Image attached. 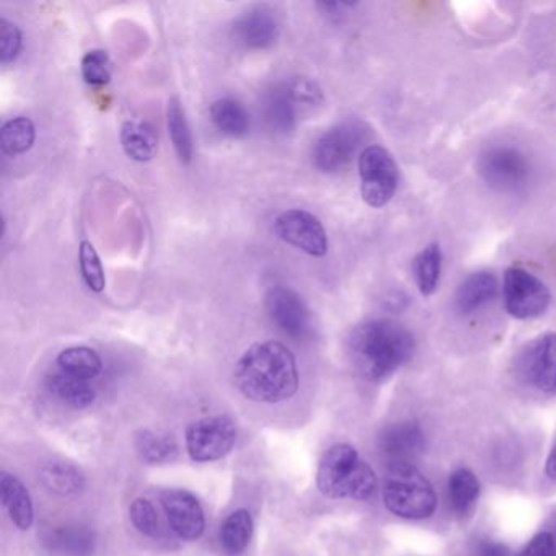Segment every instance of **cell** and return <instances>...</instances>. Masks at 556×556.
<instances>
[{"label": "cell", "instance_id": "83f0119b", "mask_svg": "<svg viewBox=\"0 0 556 556\" xmlns=\"http://www.w3.org/2000/svg\"><path fill=\"white\" fill-rule=\"evenodd\" d=\"M480 496V481L468 468H457L448 478V497L457 513L465 514Z\"/></svg>", "mask_w": 556, "mask_h": 556}, {"label": "cell", "instance_id": "4fadbf2b", "mask_svg": "<svg viewBox=\"0 0 556 556\" xmlns=\"http://www.w3.org/2000/svg\"><path fill=\"white\" fill-rule=\"evenodd\" d=\"M172 529L180 539L193 542L200 539L206 527L203 506L198 497L187 490H167L161 496Z\"/></svg>", "mask_w": 556, "mask_h": 556}, {"label": "cell", "instance_id": "e575fe53", "mask_svg": "<svg viewBox=\"0 0 556 556\" xmlns=\"http://www.w3.org/2000/svg\"><path fill=\"white\" fill-rule=\"evenodd\" d=\"M22 43H24V38H22L21 28L5 18H0V61L2 64L14 63L17 60L22 51Z\"/></svg>", "mask_w": 556, "mask_h": 556}, {"label": "cell", "instance_id": "4316f807", "mask_svg": "<svg viewBox=\"0 0 556 556\" xmlns=\"http://www.w3.org/2000/svg\"><path fill=\"white\" fill-rule=\"evenodd\" d=\"M442 253L439 245L426 247L415 260V278L419 292L425 298L438 291L439 279H441Z\"/></svg>", "mask_w": 556, "mask_h": 556}, {"label": "cell", "instance_id": "5bb4252c", "mask_svg": "<svg viewBox=\"0 0 556 556\" xmlns=\"http://www.w3.org/2000/svg\"><path fill=\"white\" fill-rule=\"evenodd\" d=\"M379 448L389 468L406 467L413 465L425 448V434L416 422H395L383 429Z\"/></svg>", "mask_w": 556, "mask_h": 556}, {"label": "cell", "instance_id": "ba28073f", "mask_svg": "<svg viewBox=\"0 0 556 556\" xmlns=\"http://www.w3.org/2000/svg\"><path fill=\"white\" fill-rule=\"evenodd\" d=\"M363 123L348 122L325 132L314 148V164L324 174L344 170L366 141Z\"/></svg>", "mask_w": 556, "mask_h": 556}, {"label": "cell", "instance_id": "7c38bea8", "mask_svg": "<svg viewBox=\"0 0 556 556\" xmlns=\"http://www.w3.org/2000/svg\"><path fill=\"white\" fill-rule=\"evenodd\" d=\"M520 374L543 393H556V333H545L527 344L520 356Z\"/></svg>", "mask_w": 556, "mask_h": 556}, {"label": "cell", "instance_id": "d6986e66", "mask_svg": "<svg viewBox=\"0 0 556 556\" xmlns=\"http://www.w3.org/2000/svg\"><path fill=\"white\" fill-rule=\"evenodd\" d=\"M263 113H265L266 123L273 131L289 132L295 128L299 106L292 100L288 84H278L273 87L271 92L265 97Z\"/></svg>", "mask_w": 556, "mask_h": 556}, {"label": "cell", "instance_id": "ffe728a7", "mask_svg": "<svg viewBox=\"0 0 556 556\" xmlns=\"http://www.w3.org/2000/svg\"><path fill=\"white\" fill-rule=\"evenodd\" d=\"M122 146L129 159L136 162H149L155 157L159 149L157 132L154 126L141 119H131L122 126Z\"/></svg>", "mask_w": 556, "mask_h": 556}, {"label": "cell", "instance_id": "9a60e30c", "mask_svg": "<svg viewBox=\"0 0 556 556\" xmlns=\"http://www.w3.org/2000/svg\"><path fill=\"white\" fill-rule=\"evenodd\" d=\"M232 37L245 50H268L278 41V18L269 9H252L233 22Z\"/></svg>", "mask_w": 556, "mask_h": 556}, {"label": "cell", "instance_id": "30bf717a", "mask_svg": "<svg viewBox=\"0 0 556 556\" xmlns=\"http://www.w3.org/2000/svg\"><path fill=\"white\" fill-rule=\"evenodd\" d=\"M265 304L273 324L286 337L292 340H304L311 333V311L294 289L273 286L266 294Z\"/></svg>", "mask_w": 556, "mask_h": 556}, {"label": "cell", "instance_id": "7a4b0ae2", "mask_svg": "<svg viewBox=\"0 0 556 556\" xmlns=\"http://www.w3.org/2000/svg\"><path fill=\"white\" fill-rule=\"evenodd\" d=\"M413 353L415 340L412 333L393 320H369L351 333V361L367 380L387 379L408 363Z\"/></svg>", "mask_w": 556, "mask_h": 556}, {"label": "cell", "instance_id": "6da1fadb", "mask_svg": "<svg viewBox=\"0 0 556 556\" xmlns=\"http://www.w3.org/2000/svg\"><path fill=\"white\" fill-rule=\"evenodd\" d=\"M236 383L245 399L256 403L286 402L299 389L294 354L279 341L253 344L236 366Z\"/></svg>", "mask_w": 556, "mask_h": 556}, {"label": "cell", "instance_id": "277c9868", "mask_svg": "<svg viewBox=\"0 0 556 556\" xmlns=\"http://www.w3.org/2000/svg\"><path fill=\"white\" fill-rule=\"evenodd\" d=\"M383 504L402 519H428L438 506V497L428 478L413 465L390 468L383 486Z\"/></svg>", "mask_w": 556, "mask_h": 556}, {"label": "cell", "instance_id": "4dcf8cb0", "mask_svg": "<svg viewBox=\"0 0 556 556\" xmlns=\"http://www.w3.org/2000/svg\"><path fill=\"white\" fill-rule=\"evenodd\" d=\"M79 265L84 281L93 292H102L105 289L106 279L103 271L102 262L99 253L92 243L84 240L79 249Z\"/></svg>", "mask_w": 556, "mask_h": 556}, {"label": "cell", "instance_id": "7402d4cb", "mask_svg": "<svg viewBox=\"0 0 556 556\" xmlns=\"http://www.w3.org/2000/svg\"><path fill=\"white\" fill-rule=\"evenodd\" d=\"M168 135H170L172 144L181 164L188 165L193 161L194 146L193 135H191L190 125H188L187 113L180 99L174 97L167 106Z\"/></svg>", "mask_w": 556, "mask_h": 556}, {"label": "cell", "instance_id": "9c48e42d", "mask_svg": "<svg viewBox=\"0 0 556 556\" xmlns=\"http://www.w3.org/2000/svg\"><path fill=\"white\" fill-rule=\"evenodd\" d=\"M279 239L302 250L307 255L321 258L328 252V236L317 216L304 210H289L279 214L275 223Z\"/></svg>", "mask_w": 556, "mask_h": 556}, {"label": "cell", "instance_id": "d6a6232c", "mask_svg": "<svg viewBox=\"0 0 556 556\" xmlns=\"http://www.w3.org/2000/svg\"><path fill=\"white\" fill-rule=\"evenodd\" d=\"M129 516H131L132 523L136 529L146 536L159 535V517L154 504L146 497H138L132 501L129 507Z\"/></svg>", "mask_w": 556, "mask_h": 556}, {"label": "cell", "instance_id": "ac0fdd59", "mask_svg": "<svg viewBox=\"0 0 556 556\" xmlns=\"http://www.w3.org/2000/svg\"><path fill=\"white\" fill-rule=\"evenodd\" d=\"M497 289H500V285H497L496 276L493 273H473L458 286L457 294H455V307L460 314H471L493 301L496 298Z\"/></svg>", "mask_w": 556, "mask_h": 556}, {"label": "cell", "instance_id": "2e32d148", "mask_svg": "<svg viewBox=\"0 0 556 556\" xmlns=\"http://www.w3.org/2000/svg\"><path fill=\"white\" fill-rule=\"evenodd\" d=\"M0 496L9 517L17 529H31L35 522V507L30 491L9 471L0 473Z\"/></svg>", "mask_w": 556, "mask_h": 556}, {"label": "cell", "instance_id": "5b68a950", "mask_svg": "<svg viewBox=\"0 0 556 556\" xmlns=\"http://www.w3.org/2000/svg\"><path fill=\"white\" fill-rule=\"evenodd\" d=\"M237 442V426L226 415L206 416L191 422L185 444L191 460L210 464L226 457Z\"/></svg>", "mask_w": 556, "mask_h": 556}, {"label": "cell", "instance_id": "8fae6325", "mask_svg": "<svg viewBox=\"0 0 556 556\" xmlns=\"http://www.w3.org/2000/svg\"><path fill=\"white\" fill-rule=\"evenodd\" d=\"M480 174L490 187L514 191L529 178V164L517 149L493 148L480 159Z\"/></svg>", "mask_w": 556, "mask_h": 556}, {"label": "cell", "instance_id": "52a82bcc", "mask_svg": "<svg viewBox=\"0 0 556 556\" xmlns=\"http://www.w3.org/2000/svg\"><path fill=\"white\" fill-rule=\"evenodd\" d=\"M503 295L506 311L519 320L540 317L552 301L545 282L519 266H513L504 275Z\"/></svg>", "mask_w": 556, "mask_h": 556}, {"label": "cell", "instance_id": "d4e9b609", "mask_svg": "<svg viewBox=\"0 0 556 556\" xmlns=\"http://www.w3.org/2000/svg\"><path fill=\"white\" fill-rule=\"evenodd\" d=\"M40 480L48 490L61 494V496L79 493L86 484L83 471L74 465L64 464V462L45 465L40 471Z\"/></svg>", "mask_w": 556, "mask_h": 556}, {"label": "cell", "instance_id": "44dd1931", "mask_svg": "<svg viewBox=\"0 0 556 556\" xmlns=\"http://www.w3.org/2000/svg\"><path fill=\"white\" fill-rule=\"evenodd\" d=\"M211 122L220 135L230 139L245 138L250 131V116L237 100L219 99L211 105Z\"/></svg>", "mask_w": 556, "mask_h": 556}, {"label": "cell", "instance_id": "8992f818", "mask_svg": "<svg viewBox=\"0 0 556 556\" xmlns=\"http://www.w3.org/2000/svg\"><path fill=\"white\" fill-rule=\"evenodd\" d=\"M361 194L370 207H383L395 197L399 168L380 146H367L359 154Z\"/></svg>", "mask_w": 556, "mask_h": 556}, {"label": "cell", "instance_id": "f1b7e54d", "mask_svg": "<svg viewBox=\"0 0 556 556\" xmlns=\"http://www.w3.org/2000/svg\"><path fill=\"white\" fill-rule=\"evenodd\" d=\"M136 451L148 464H165L177 455V442L172 435L154 431H141L136 435Z\"/></svg>", "mask_w": 556, "mask_h": 556}, {"label": "cell", "instance_id": "8d00e7d4", "mask_svg": "<svg viewBox=\"0 0 556 556\" xmlns=\"http://www.w3.org/2000/svg\"><path fill=\"white\" fill-rule=\"evenodd\" d=\"M477 556H510V553L503 543L494 542V540H481L477 545Z\"/></svg>", "mask_w": 556, "mask_h": 556}, {"label": "cell", "instance_id": "f546056e", "mask_svg": "<svg viewBox=\"0 0 556 556\" xmlns=\"http://www.w3.org/2000/svg\"><path fill=\"white\" fill-rule=\"evenodd\" d=\"M92 533L83 527H63L50 539L51 548L66 556H83L93 552Z\"/></svg>", "mask_w": 556, "mask_h": 556}, {"label": "cell", "instance_id": "1f68e13d", "mask_svg": "<svg viewBox=\"0 0 556 556\" xmlns=\"http://www.w3.org/2000/svg\"><path fill=\"white\" fill-rule=\"evenodd\" d=\"M84 80L89 86L102 87L112 80L113 67L109 53L103 50L89 51L80 64Z\"/></svg>", "mask_w": 556, "mask_h": 556}, {"label": "cell", "instance_id": "d590c367", "mask_svg": "<svg viewBox=\"0 0 556 556\" xmlns=\"http://www.w3.org/2000/svg\"><path fill=\"white\" fill-rule=\"evenodd\" d=\"M522 556H556L555 540L552 533L542 532L530 540Z\"/></svg>", "mask_w": 556, "mask_h": 556}, {"label": "cell", "instance_id": "3957f363", "mask_svg": "<svg viewBox=\"0 0 556 556\" xmlns=\"http://www.w3.org/2000/svg\"><path fill=\"white\" fill-rule=\"evenodd\" d=\"M317 488L331 500H369L377 488L372 467L350 444H334L318 464Z\"/></svg>", "mask_w": 556, "mask_h": 556}, {"label": "cell", "instance_id": "74e56055", "mask_svg": "<svg viewBox=\"0 0 556 556\" xmlns=\"http://www.w3.org/2000/svg\"><path fill=\"white\" fill-rule=\"evenodd\" d=\"M546 475L556 480V442L553 444L548 458H546Z\"/></svg>", "mask_w": 556, "mask_h": 556}, {"label": "cell", "instance_id": "cb8c5ba5", "mask_svg": "<svg viewBox=\"0 0 556 556\" xmlns=\"http://www.w3.org/2000/svg\"><path fill=\"white\" fill-rule=\"evenodd\" d=\"M253 517L247 509L233 510L220 527V543L229 555L245 552L253 535Z\"/></svg>", "mask_w": 556, "mask_h": 556}, {"label": "cell", "instance_id": "484cf974", "mask_svg": "<svg viewBox=\"0 0 556 556\" xmlns=\"http://www.w3.org/2000/svg\"><path fill=\"white\" fill-rule=\"evenodd\" d=\"M35 139H37V128L34 122L25 116L9 119L0 129V146L4 154L11 157L27 154L34 148Z\"/></svg>", "mask_w": 556, "mask_h": 556}, {"label": "cell", "instance_id": "e0dca14e", "mask_svg": "<svg viewBox=\"0 0 556 556\" xmlns=\"http://www.w3.org/2000/svg\"><path fill=\"white\" fill-rule=\"evenodd\" d=\"M47 389L53 399L74 409L89 408L97 399L96 389L90 386L89 380L70 376L63 370H56L47 377Z\"/></svg>", "mask_w": 556, "mask_h": 556}, {"label": "cell", "instance_id": "603a6c76", "mask_svg": "<svg viewBox=\"0 0 556 556\" xmlns=\"http://www.w3.org/2000/svg\"><path fill=\"white\" fill-rule=\"evenodd\" d=\"M58 367L70 376L83 380H92L102 372V357L96 350L87 346H73L58 356Z\"/></svg>", "mask_w": 556, "mask_h": 556}, {"label": "cell", "instance_id": "836d02e7", "mask_svg": "<svg viewBox=\"0 0 556 556\" xmlns=\"http://www.w3.org/2000/svg\"><path fill=\"white\" fill-rule=\"evenodd\" d=\"M286 84H288L292 100L298 103L299 109H314L324 103V93L314 80L295 77Z\"/></svg>", "mask_w": 556, "mask_h": 556}]
</instances>
